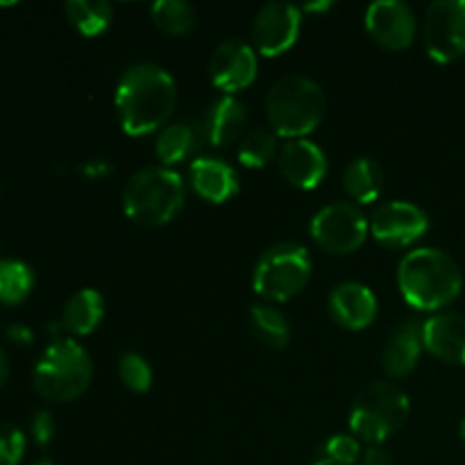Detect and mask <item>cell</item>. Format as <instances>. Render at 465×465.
<instances>
[{"label": "cell", "mask_w": 465, "mask_h": 465, "mask_svg": "<svg viewBox=\"0 0 465 465\" xmlns=\"http://www.w3.org/2000/svg\"><path fill=\"white\" fill-rule=\"evenodd\" d=\"M32 434L39 445H48L54 439V420L48 411H39L32 420Z\"/></svg>", "instance_id": "obj_31"}, {"label": "cell", "mask_w": 465, "mask_h": 465, "mask_svg": "<svg viewBox=\"0 0 465 465\" xmlns=\"http://www.w3.org/2000/svg\"><path fill=\"white\" fill-rule=\"evenodd\" d=\"M266 112L277 136L304 139L325 118V91L307 75H286L268 91Z\"/></svg>", "instance_id": "obj_3"}, {"label": "cell", "mask_w": 465, "mask_h": 465, "mask_svg": "<svg viewBox=\"0 0 465 465\" xmlns=\"http://www.w3.org/2000/svg\"><path fill=\"white\" fill-rule=\"evenodd\" d=\"M118 375L121 381L134 393H148L153 386V371L141 354L127 352L118 359Z\"/></svg>", "instance_id": "obj_29"}, {"label": "cell", "mask_w": 465, "mask_h": 465, "mask_svg": "<svg viewBox=\"0 0 465 465\" xmlns=\"http://www.w3.org/2000/svg\"><path fill=\"white\" fill-rule=\"evenodd\" d=\"M343 186L350 198L368 204L380 198L381 186H384V171L375 159L357 157L345 166Z\"/></svg>", "instance_id": "obj_21"}, {"label": "cell", "mask_w": 465, "mask_h": 465, "mask_svg": "<svg viewBox=\"0 0 465 465\" xmlns=\"http://www.w3.org/2000/svg\"><path fill=\"white\" fill-rule=\"evenodd\" d=\"M430 230V216L418 204L391 200L380 204L371 218V234L386 248H407Z\"/></svg>", "instance_id": "obj_10"}, {"label": "cell", "mask_w": 465, "mask_h": 465, "mask_svg": "<svg viewBox=\"0 0 465 465\" xmlns=\"http://www.w3.org/2000/svg\"><path fill=\"white\" fill-rule=\"evenodd\" d=\"M80 171H82V175L91 177V180H98V177L112 173V163L109 162H86V163H82Z\"/></svg>", "instance_id": "obj_33"}, {"label": "cell", "mask_w": 465, "mask_h": 465, "mask_svg": "<svg viewBox=\"0 0 465 465\" xmlns=\"http://www.w3.org/2000/svg\"><path fill=\"white\" fill-rule=\"evenodd\" d=\"M422 348H425L422 345V327L404 322L386 341L384 352H381V368L391 380H402V377L411 375L413 368L418 366Z\"/></svg>", "instance_id": "obj_19"}, {"label": "cell", "mask_w": 465, "mask_h": 465, "mask_svg": "<svg viewBox=\"0 0 465 465\" xmlns=\"http://www.w3.org/2000/svg\"><path fill=\"white\" fill-rule=\"evenodd\" d=\"M186 189L180 173L166 166H150L134 173L123 191V209L136 225L162 227L180 213Z\"/></svg>", "instance_id": "obj_4"}, {"label": "cell", "mask_w": 465, "mask_h": 465, "mask_svg": "<svg viewBox=\"0 0 465 465\" xmlns=\"http://www.w3.org/2000/svg\"><path fill=\"white\" fill-rule=\"evenodd\" d=\"M277 134L266 127H252L243 134L239 145V162L248 168H262L275 157Z\"/></svg>", "instance_id": "obj_27"}, {"label": "cell", "mask_w": 465, "mask_h": 465, "mask_svg": "<svg viewBox=\"0 0 465 465\" xmlns=\"http://www.w3.org/2000/svg\"><path fill=\"white\" fill-rule=\"evenodd\" d=\"M248 125V109L234 95H223V98L213 100L203 114L200 121V132H203L204 141L216 148L234 143L241 139Z\"/></svg>", "instance_id": "obj_17"}, {"label": "cell", "mask_w": 465, "mask_h": 465, "mask_svg": "<svg viewBox=\"0 0 465 465\" xmlns=\"http://www.w3.org/2000/svg\"><path fill=\"white\" fill-rule=\"evenodd\" d=\"M104 316V298L95 289H82L66 302L62 327L68 334L86 336L100 325Z\"/></svg>", "instance_id": "obj_20"}, {"label": "cell", "mask_w": 465, "mask_h": 465, "mask_svg": "<svg viewBox=\"0 0 465 465\" xmlns=\"http://www.w3.org/2000/svg\"><path fill=\"white\" fill-rule=\"evenodd\" d=\"M280 173L298 189H316L327 175V157L313 141L291 139L280 150Z\"/></svg>", "instance_id": "obj_14"}, {"label": "cell", "mask_w": 465, "mask_h": 465, "mask_svg": "<svg viewBox=\"0 0 465 465\" xmlns=\"http://www.w3.org/2000/svg\"><path fill=\"white\" fill-rule=\"evenodd\" d=\"M409 395L393 381H372L359 391L350 411V430L371 445H384L407 422Z\"/></svg>", "instance_id": "obj_5"}, {"label": "cell", "mask_w": 465, "mask_h": 465, "mask_svg": "<svg viewBox=\"0 0 465 465\" xmlns=\"http://www.w3.org/2000/svg\"><path fill=\"white\" fill-rule=\"evenodd\" d=\"M175 107V80L157 64H136L118 82L116 109L125 134L143 136L159 130Z\"/></svg>", "instance_id": "obj_1"}, {"label": "cell", "mask_w": 465, "mask_h": 465, "mask_svg": "<svg viewBox=\"0 0 465 465\" xmlns=\"http://www.w3.org/2000/svg\"><path fill=\"white\" fill-rule=\"evenodd\" d=\"M9 339L18 341V343H30L32 334L25 325H14L12 330H9Z\"/></svg>", "instance_id": "obj_34"}, {"label": "cell", "mask_w": 465, "mask_h": 465, "mask_svg": "<svg viewBox=\"0 0 465 465\" xmlns=\"http://www.w3.org/2000/svg\"><path fill=\"white\" fill-rule=\"evenodd\" d=\"M361 465H393V454L384 445H371L363 454Z\"/></svg>", "instance_id": "obj_32"}, {"label": "cell", "mask_w": 465, "mask_h": 465, "mask_svg": "<svg viewBox=\"0 0 465 465\" xmlns=\"http://www.w3.org/2000/svg\"><path fill=\"white\" fill-rule=\"evenodd\" d=\"M366 30L381 48L404 50L416 36V16L402 0H377L366 12Z\"/></svg>", "instance_id": "obj_13"}, {"label": "cell", "mask_w": 465, "mask_h": 465, "mask_svg": "<svg viewBox=\"0 0 465 465\" xmlns=\"http://www.w3.org/2000/svg\"><path fill=\"white\" fill-rule=\"evenodd\" d=\"M331 318L345 330H366L377 318V298L361 282H343L336 284L330 293Z\"/></svg>", "instance_id": "obj_15"}, {"label": "cell", "mask_w": 465, "mask_h": 465, "mask_svg": "<svg viewBox=\"0 0 465 465\" xmlns=\"http://www.w3.org/2000/svg\"><path fill=\"white\" fill-rule=\"evenodd\" d=\"M459 436H461V440L465 443V418L461 420V425H459Z\"/></svg>", "instance_id": "obj_37"}, {"label": "cell", "mask_w": 465, "mask_h": 465, "mask_svg": "<svg viewBox=\"0 0 465 465\" xmlns=\"http://www.w3.org/2000/svg\"><path fill=\"white\" fill-rule=\"evenodd\" d=\"M250 330L254 339L271 350H284L291 341V327L284 313L271 304L250 307Z\"/></svg>", "instance_id": "obj_22"}, {"label": "cell", "mask_w": 465, "mask_h": 465, "mask_svg": "<svg viewBox=\"0 0 465 465\" xmlns=\"http://www.w3.org/2000/svg\"><path fill=\"white\" fill-rule=\"evenodd\" d=\"M25 454V436L12 422H0V465H18Z\"/></svg>", "instance_id": "obj_30"}, {"label": "cell", "mask_w": 465, "mask_h": 465, "mask_svg": "<svg viewBox=\"0 0 465 465\" xmlns=\"http://www.w3.org/2000/svg\"><path fill=\"white\" fill-rule=\"evenodd\" d=\"M427 54L434 62L450 64L465 54V0H436L425 14Z\"/></svg>", "instance_id": "obj_9"}, {"label": "cell", "mask_w": 465, "mask_h": 465, "mask_svg": "<svg viewBox=\"0 0 465 465\" xmlns=\"http://www.w3.org/2000/svg\"><path fill=\"white\" fill-rule=\"evenodd\" d=\"M35 289V271L18 259H0V302L21 304Z\"/></svg>", "instance_id": "obj_26"}, {"label": "cell", "mask_w": 465, "mask_h": 465, "mask_svg": "<svg viewBox=\"0 0 465 465\" xmlns=\"http://www.w3.org/2000/svg\"><path fill=\"white\" fill-rule=\"evenodd\" d=\"M361 457L357 436L336 434L321 445L312 465H357Z\"/></svg>", "instance_id": "obj_28"}, {"label": "cell", "mask_w": 465, "mask_h": 465, "mask_svg": "<svg viewBox=\"0 0 465 465\" xmlns=\"http://www.w3.org/2000/svg\"><path fill=\"white\" fill-rule=\"evenodd\" d=\"M302 25V14L295 5L268 3L252 23L254 48L266 57H277L295 44Z\"/></svg>", "instance_id": "obj_11"}, {"label": "cell", "mask_w": 465, "mask_h": 465, "mask_svg": "<svg viewBox=\"0 0 465 465\" xmlns=\"http://www.w3.org/2000/svg\"><path fill=\"white\" fill-rule=\"evenodd\" d=\"M35 465H54V463L50 461V459H39V461H36Z\"/></svg>", "instance_id": "obj_38"}, {"label": "cell", "mask_w": 465, "mask_h": 465, "mask_svg": "<svg viewBox=\"0 0 465 465\" xmlns=\"http://www.w3.org/2000/svg\"><path fill=\"white\" fill-rule=\"evenodd\" d=\"M66 16L80 35L98 36L112 23L114 7L104 0H68Z\"/></svg>", "instance_id": "obj_24"}, {"label": "cell", "mask_w": 465, "mask_h": 465, "mask_svg": "<svg viewBox=\"0 0 465 465\" xmlns=\"http://www.w3.org/2000/svg\"><path fill=\"white\" fill-rule=\"evenodd\" d=\"M154 25L171 36H184L198 23L193 5L184 0H157L150 9Z\"/></svg>", "instance_id": "obj_25"}, {"label": "cell", "mask_w": 465, "mask_h": 465, "mask_svg": "<svg viewBox=\"0 0 465 465\" xmlns=\"http://www.w3.org/2000/svg\"><path fill=\"white\" fill-rule=\"evenodd\" d=\"M331 7V3H316V5H307V12H327Z\"/></svg>", "instance_id": "obj_36"}, {"label": "cell", "mask_w": 465, "mask_h": 465, "mask_svg": "<svg viewBox=\"0 0 465 465\" xmlns=\"http://www.w3.org/2000/svg\"><path fill=\"white\" fill-rule=\"evenodd\" d=\"M191 186L203 200L223 204L239 193V173L216 157H198L189 168Z\"/></svg>", "instance_id": "obj_18"}, {"label": "cell", "mask_w": 465, "mask_h": 465, "mask_svg": "<svg viewBox=\"0 0 465 465\" xmlns=\"http://www.w3.org/2000/svg\"><path fill=\"white\" fill-rule=\"evenodd\" d=\"M422 345L450 366H465V316L443 312L422 325Z\"/></svg>", "instance_id": "obj_16"}, {"label": "cell", "mask_w": 465, "mask_h": 465, "mask_svg": "<svg viewBox=\"0 0 465 465\" xmlns=\"http://www.w3.org/2000/svg\"><path fill=\"white\" fill-rule=\"evenodd\" d=\"M7 375H9L7 357H5V352H3V350H0V389H3L5 381H7Z\"/></svg>", "instance_id": "obj_35"}, {"label": "cell", "mask_w": 465, "mask_h": 465, "mask_svg": "<svg viewBox=\"0 0 465 465\" xmlns=\"http://www.w3.org/2000/svg\"><path fill=\"white\" fill-rule=\"evenodd\" d=\"M209 77L213 86L227 95L245 89L257 77V54L243 39H227L216 45L209 59Z\"/></svg>", "instance_id": "obj_12"}, {"label": "cell", "mask_w": 465, "mask_h": 465, "mask_svg": "<svg viewBox=\"0 0 465 465\" xmlns=\"http://www.w3.org/2000/svg\"><path fill=\"white\" fill-rule=\"evenodd\" d=\"M198 125L189 121L171 123L157 136V157L168 166L184 162L198 148Z\"/></svg>", "instance_id": "obj_23"}, {"label": "cell", "mask_w": 465, "mask_h": 465, "mask_svg": "<svg viewBox=\"0 0 465 465\" xmlns=\"http://www.w3.org/2000/svg\"><path fill=\"white\" fill-rule=\"evenodd\" d=\"M313 241L330 254H350L366 241L371 223L352 203H334L322 207L312 218Z\"/></svg>", "instance_id": "obj_8"}, {"label": "cell", "mask_w": 465, "mask_h": 465, "mask_svg": "<svg viewBox=\"0 0 465 465\" xmlns=\"http://www.w3.org/2000/svg\"><path fill=\"white\" fill-rule=\"evenodd\" d=\"M398 284L413 309L439 312L461 295L463 272L445 250L416 248L400 262Z\"/></svg>", "instance_id": "obj_2"}, {"label": "cell", "mask_w": 465, "mask_h": 465, "mask_svg": "<svg viewBox=\"0 0 465 465\" xmlns=\"http://www.w3.org/2000/svg\"><path fill=\"white\" fill-rule=\"evenodd\" d=\"M94 366L89 354L73 339H54L35 368V389L53 402H71L91 384Z\"/></svg>", "instance_id": "obj_6"}, {"label": "cell", "mask_w": 465, "mask_h": 465, "mask_svg": "<svg viewBox=\"0 0 465 465\" xmlns=\"http://www.w3.org/2000/svg\"><path fill=\"white\" fill-rule=\"evenodd\" d=\"M312 277V257L307 248L293 241H284L263 250L252 272V284L262 298L286 302L295 298Z\"/></svg>", "instance_id": "obj_7"}]
</instances>
